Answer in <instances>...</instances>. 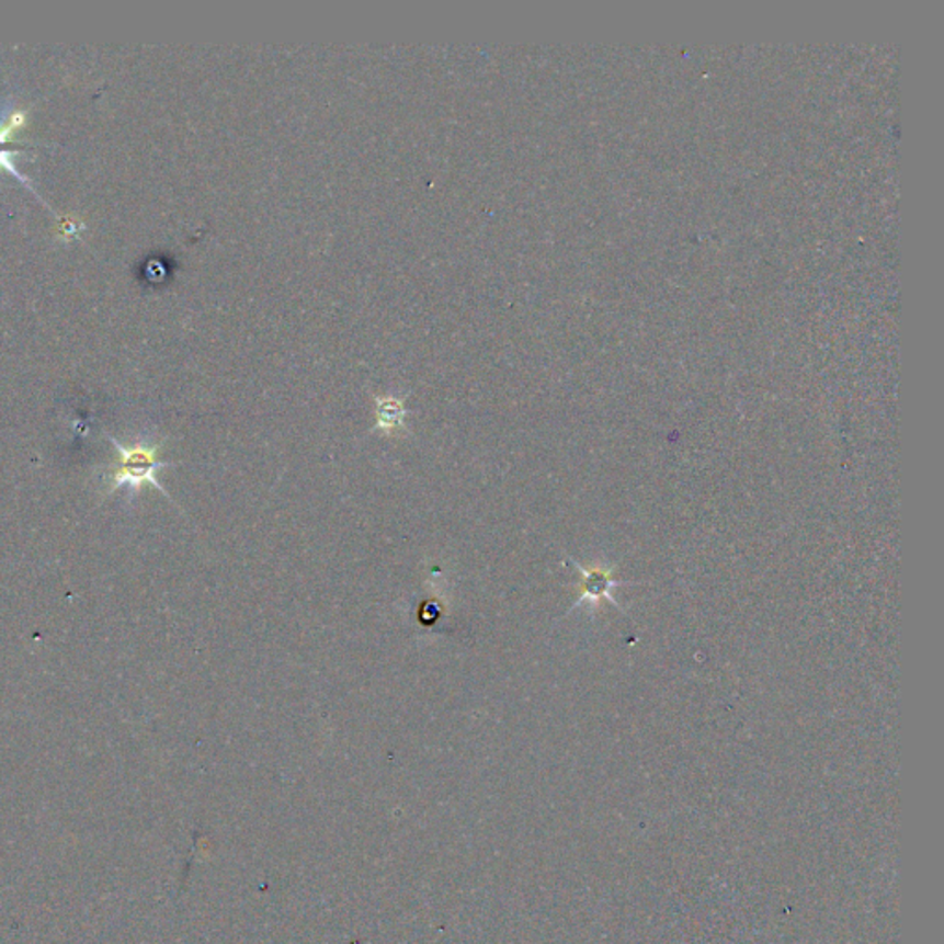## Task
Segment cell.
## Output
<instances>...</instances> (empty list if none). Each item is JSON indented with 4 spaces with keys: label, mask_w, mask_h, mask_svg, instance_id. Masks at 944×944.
Listing matches in <instances>:
<instances>
[{
    "label": "cell",
    "mask_w": 944,
    "mask_h": 944,
    "mask_svg": "<svg viewBox=\"0 0 944 944\" xmlns=\"http://www.w3.org/2000/svg\"><path fill=\"white\" fill-rule=\"evenodd\" d=\"M19 156V150H0V169L7 170L10 174L19 181V183H23L24 186H29L30 191L34 192L35 196H37V192L34 191V186L30 183L29 178L18 169V164H15V157Z\"/></svg>",
    "instance_id": "obj_5"
},
{
    "label": "cell",
    "mask_w": 944,
    "mask_h": 944,
    "mask_svg": "<svg viewBox=\"0 0 944 944\" xmlns=\"http://www.w3.org/2000/svg\"><path fill=\"white\" fill-rule=\"evenodd\" d=\"M24 126H26V111L15 110L12 100H4L0 104V145L12 143L13 134Z\"/></svg>",
    "instance_id": "obj_4"
},
{
    "label": "cell",
    "mask_w": 944,
    "mask_h": 944,
    "mask_svg": "<svg viewBox=\"0 0 944 944\" xmlns=\"http://www.w3.org/2000/svg\"><path fill=\"white\" fill-rule=\"evenodd\" d=\"M110 441L111 445L115 446V459L104 470V489L107 497H111L122 487H128L129 491L139 492L143 487L153 486L170 499L167 489L162 487L161 481L157 480L159 470L174 465L159 459L161 441H157V443L137 441L134 445H122L121 441L111 437V435Z\"/></svg>",
    "instance_id": "obj_1"
},
{
    "label": "cell",
    "mask_w": 944,
    "mask_h": 944,
    "mask_svg": "<svg viewBox=\"0 0 944 944\" xmlns=\"http://www.w3.org/2000/svg\"><path fill=\"white\" fill-rule=\"evenodd\" d=\"M377 426L380 432H395L405 424L406 410L402 402L397 399H378L377 402Z\"/></svg>",
    "instance_id": "obj_3"
},
{
    "label": "cell",
    "mask_w": 944,
    "mask_h": 944,
    "mask_svg": "<svg viewBox=\"0 0 944 944\" xmlns=\"http://www.w3.org/2000/svg\"><path fill=\"white\" fill-rule=\"evenodd\" d=\"M580 568L581 573V600L580 602H598L603 598H611L609 591L616 585L613 572L603 567Z\"/></svg>",
    "instance_id": "obj_2"
}]
</instances>
